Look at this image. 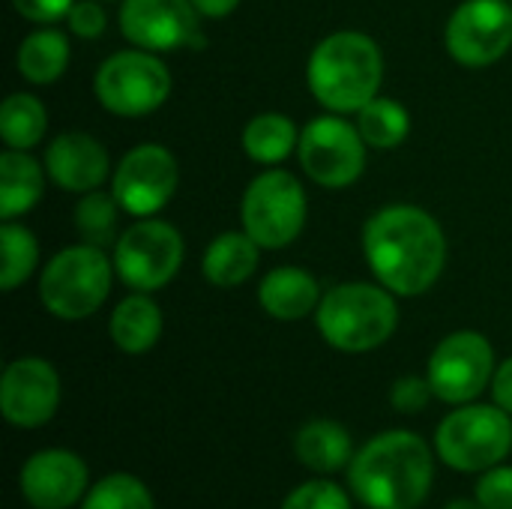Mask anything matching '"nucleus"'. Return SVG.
I'll list each match as a JSON object with an SVG mask.
<instances>
[{"label": "nucleus", "mask_w": 512, "mask_h": 509, "mask_svg": "<svg viewBox=\"0 0 512 509\" xmlns=\"http://www.w3.org/2000/svg\"><path fill=\"white\" fill-rule=\"evenodd\" d=\"M363 258L387 291L420 297L432 291L447 264L441 222L417 204H387L363 225Z\"/></svg>", "instance_id": "1"}, {"label": "nucleus", "mask_w": 512, "mask_h": 509, "mask_svg": "<svg viewBox=\"0 0 512 509\" xmlns=\"http://www.w3.org/2000/svg\"><path fill=\"white\" fill-rule=\"evenodd\" d=\"M432 483V447L408 429L375 435L348 465L351 495L366 509H417L429 498Z\"/></svg>", "instance_id": "2"}, {"label": "nucleus", "mask_w": 512, "mask_h": 509, "mask_svg": "<svg viewBox=\"0 0 512 509\" xmlns=\"http://www.w3.org/2000/svg\"><path fill=\"white\" fill-rule=\"evenodd\" d=\"M384 54L378 42L360 30H336L324 36L306 63L312 96L333 114H357L381 96Z\"/></svg>", "instance_id": "3"}, {"label": "nucleus", "mask_w": 512, "mask_h": 509, "mask_svg": "<svg viewBox=\"0 0 512 509\" xmlns=\"http://www.w3.org/2000/svg\"><path fill=\"white\" fill-rule=\"evenodd\" d=\"M315 324L321 339L342 354H369L399 327L396 294L381 282H342L324 291Z\"/></svg>", "instance_id": "4"}, {"label": "nucleus", "mask_w": 512, "mask_h": 509, "mask_svg": "<svg viewBox=\"0 0 512 509\" xmlns=\"http://www.w3.org/2000/svg\"><path fill=\"white\" fill-rule=\"evenodd\" d=\"M117 279L105 249L75 243L60 249L39 273V303L60 321H84L102 309Z\"/></svg>", "instance_id": "5"}, {"label": "nucleus", "mask_w": 512, "mask_h": 509, "mask_svg": "<svg viewBox=\"0 0 512 509\" xmlns=\"http://www.w3.org/2000/svg\"><path fill=\"white\" fill-rule=\"evenodd\" d=\"M510 417L498 405H456L435 432L438 459L459 474H480L501 465L512 453Z\"/></svg>", "instance_id": "6"}, {"label": "nucleus", "mask_w": 512, "mask_h": 509, "mask_svg": "<svg viewBox=\"0 0 512 509\" xmlns=\"http://www.w3.org/2000/svg\"><path fill=\"white\" fill-rule=\"evenodd\" d=\"M306 216H309V201L303 183L279 165L252 177L240 201L243 231L261 249L291 246L303 234Z\"/></svg>", "instance_id": "7"}, {"label": "nucleus", "mask_w": 512, "mask_h": 509, "mask_svg": "<svg viewBox=\"0 0 512 509\" xmlns=\"http://www.w3.org/2000/svg\"><path fill=\"white\" fill-rule=\"evenodd\" d=\"M93 93L99 105L117 117H147L168 102L171 72L159 54L132 45L99 63Z\"/></svg>", "instance_id": "8"}, {"label": "nucleus", "mask_w": 512, "mask_h": 509, "mask_svg": "<svg viewBox=\"0 0 512 509\" xmlns=\"http://www.w3.org/2000/svg\"><path fill=\"white\" fill-rule=\"evenodd\" d=\"M183 237L174 225L162 219H135L126 225L111 246V261L117 279L129 291L153 294L165 288L183 267Z\"/></svg>", "instance_id": "9"}, {"label": "nucleus", "mask_w": 512, "mask_h": 509, "mask_svg": "<svg viewBox=\"0 0 512 509\" xmlns=\"http://www.w3.org/2000/svg\"><path fill=\"white\" fill-rule=\"evenodd\" d=\"M366 150L369 144L357 123L345 120V114L327 111L300 129V165L306 177L324 189H345L357 183L366 168Z\"/></svg>", "instance_id": "10"}, {"label": "nucleus", "mask_w": 512, "mask_h": 509, "mask_svg": "<svg viewBox=\"0 0 512 509\" xmlns=\"http://www.w3.org/2000/svg\"><path fill=\"white\" fill-rule=\"evenodd\" d=\"M495 369L492 342L477 330H456L435 345L426 363V378L435 390V399L456 408L477 402L483 390L492 387Z\"/></svg>", "instance_id": "11"}, {"label": "nucleus", "mask_w": 512, "mask_h": 509, "mask_svg": "<svg viewBox=\"0 0 512 509\" xmlns=\"http://www.w3.org/2000/svg\"><path fill=\"white\" fill-rule=\"evenodd\" d=\"M180 168L168 147L162 144H135L126 150L111 171V195L120 210L132 219L156 216L177 192Z\"/></svg>", "instance_id": "12"}, {"label": "nucleus", "mask_w": 512, "mask_h": 509, "mask_svg": "<svg viewBox=\"0 0 512 509\" xmlns=\"http://www.w3.org/2000/svg\"><path fill=\"white\" fill-rule=\"evenodd\" d=\"M444 45L462 66L498 63L512 48V0H462L447 18Z\"/></svg>", "instance_id": "13"}, {"label": "nucleus", "mask_w": 512, "mask_h": 509, "mask_svg": "<svg viewBox=\"0 0 512 509\" xmlns=\"http://www.w3.org/2000/svg\"><path fill=\"white\" fill-rule=\"evenodd\" d=\"M120 33L153 54L180 51L198 42L201 12L192 0H123Z\"/></svg>", "instance_id": "14"}, {"label": "nucleus", "mask_w": 512, "mask_h": 509, "mask_svg": "<svg viewBox=\"0 0 512 509\" xmlns=\"http://www.w3.org/2000/svg\"><path fill=\"white\" fill-rule=\"evenodd\" d=\"M60 408V375L42 357H18L0 378V414L15 429H39Z\"/></svg>", "instance_id": "15"}, {"label": "nucleus", "mask_w": 512, "mask_h": 509, "mask_svg": "<svg viewBox=\"0 0 512 509\" xmlns=\"http://www.w3.org/2000/svg\"><path fill=\"white\" fill-rule=\"evenodd\" d=\"M18 489L33 509H72L90 492V471L72 450L48 447L21 465Z\"/></svg>", "instance_id": "16"}, {"label": "nucleus", "mask_w": 512, "mask_h": 509, "mask_svg": "<svg viewBox=\"0 0 512 509\" xmlns=\"http://www.w3.org/2000/svg\"><path fill=\"white\" fill-rule=\"evenodd\" d=\"M45 171L63 192H93L111 177V156L105 144L87 132H60L45 147Z\"/></svg>", "instance_id": "17"}, {"label": "nucleus", "mask_w": 512, "mask_h": 509, "mask_svg": "<svg viewBox=\"0 0 512 509\" xmlns=\"http://www.w3.org/2000/svg\"><path fill=\"white\" fill-rule=\"evenodd\" d=\"M318 279L303 267H273L258 285V306L276 321H303L318 312Z\"/></svg>", "instance_id": "18"}, {"label": "nucleus", "mask_w": 512, "mask_h": 509, "mask_svg": "<svg viewBox=\"0 0 512 509\" xmlns=\"http://www.w3.org/2000/svg\"><path fill=\"white\" fill-rule=\"evenodd\" d=\"M165 330V318L159 303L144 294V291H132L129 297H123L111 318H108V336L111 342L123 351V354H147L150 348H156V342L162 339Z\"/></svg>", "instance_id": "19"}, {"label": "nucleus", "mask_w": 512, "mask_h": 509, "mask_svg": "<svg viewBox=\"0 0 512 509\" xmlns=\"http://www.w3.org/2000/svg\"><path fill=\"white\" fill-rule=\"evenodd\" d=\"M294 453L303 468L330 477L336 471H348L354 459V441L351 432L336 420H309L294 438Z\"/></svg>", "instance_id": "20"}, {"label": "nucleus", "mask_w": 512, "mask_h": 509, "mask_svg": "<svg viewBox=\"0 0 512 509\" xmlns=\"http://www.w3.org/2000/svg\"><path fill=\"white\" fill-rule=\"evenodd\" d=\"M45 162H36L30 150L0 153V219H18L42 201L45 192Z\"/></svg>", "instance_id": "21"}, {"label": "nucleus", "mask_w": 512, "mask_h": 509, "mask_svg": "<svg viewBox=\"0 0 512 509\" xmlns=\"http://www.w3.org/2000/svg\"><path fill=\"white\" fill-rule=\"evenodd\" d=\"M261 246L246 231H225L213 237L201 258V273L213 288H237L258 270Z\"/></svg>", "instance_id": "22"}, {"label": "nucleus", "mask_w": 512, "mask_h": 509, "mask_svg": "<svg viewBox=\"0 0 512 509\" xmlns=\"http://www.w3.org/2000/svg\"><path fill=\"white\" fill-rule=\"evenodd\" d=\"M69 36L57 27L42 24L27 33L15 51V69L30 84H54L69 66Z\"/></svg>", "instance_id": "23"}, {"label": "nucleus", "mask_w": 512, "mask_h": 509, "mask_svg": "<svg viewBox=\"0 0 512 509\" xmlns=\"http://www.w3.org/2000/svg\"><path fill=\"white\" fill-rule=\"evenodd\" d=\"M300 147V129L288 114L264 111L243 126V150L252 162L276 168Z\"/></svg>", "instance_id": "24"}, {"label": "nucleus", "mask_w": 512, "mask_h": 509, "mask_svg": "<svg viewBox=\"0 0 512 509\" xmlns=\"http://www.w3.org/2000/svg\"><path fill=\"white\" fill-rule=\"evenodd\" d=\"M48 129V111L33 93H9L0 105V138L9 150H33Z\"/></svg>", "instance_id": "25"}, {"label": "nucleus", "mask_w": 512, "mask_h": 509, "mask_svg": "<svg viewBox=\"0 0 512 509\" xmlns=\"http://www.w3.org/2000/svg\"><path fill=\"white\" fill-rule=\"evenodd\" d=\"M357 129L372 150H396L411 132V114L390 96H375L357 111Z\"/></svg>", "instance_id": "26"}, {"label": "nucleus", "mask_w": 512, "mask_h": 509, "mask_svg": "<svg viewBox=\"0 0 512 509\" xmlns=\"http://www.w3.org/2000/svg\"><path fill=\"white\" fill-rule=\"evenodd\" d=\"M39 267V243L30 228L15 219L0 225V288L15 291Z\"/></svg>", "instance_id": "27"}, {"label": "nucleus", "mask_w": 512, "mask_h": 509, "mask_svg": "<svg viewBox=\"0 0 512 509\" xmlns=\"http://www.w3.org/2000/svg\"><path fill=\"white\" fill-rule=\"evenodd\" d=\"M117 213L120 204L111 192H102V189H93V192H84L75 204V228H78V237L81 243H90V246H114L117 243Z\"/></svg>", "instance_id": "28"}, {"label": "nucleus", "mask_w": 512, "mask_h": 509, "mask_svg": "<svg viewBox=\"0 0 512 509\" xmlns=\"http://www.w3.org/2000/svg\"><path fill=\"white\" fill-rule=\"evenodd\" d=\"M81 509H156L153 507V495L144 486V480H138L135 474L117 471L108 474L102 480H96V486H90V492L84 495Z\"/></svg>", "instance_id": "29"}, {"label": "nucleus", "mask_w": 512, "mask_h": 509, "mask_svg": "<svg viewBox=\"0 0 512 509\" xmlns=\"http://www.w3.org/2000/svg\"><path fill=\"white\" fill-rule=\"evenodd\" d=\"M279 509H354V504H351V495L339 483H333L327 477H318V480L300 483L282 501Z\"/></svg>", "instance_id": "30"}, {"label": "nucleus", "mask_w": 512, "mask_h": 509, "mask_svg": "<svg viewBox=\"0 0 512 509\" xmlns=\"http://www.w3.org/2000/svg\"><path fill=\"white\" fill-rule=\"evenodd\" d=\"M474 498L486 509H512V465H495L480 474Z\"/></svg>", "instance_id": "31"}, {"label": "nucleus", "mask_w": 512, "mask_h": 509, "mask_svg": "<svg viewBox=\"0 0 512 509\" xmlns=\"http://www.w3.org/2000/svg\"><path fill=\"white\" fill-rule=\"evenodd\" d=\"M432 396H435V390L426 375H402V378H396V384L390 390V405L399 414H420V411H426Z\"/></svg>", "instance_id": "32"}, {"label": "nucleus", "mask_w": 512, "mask_h": 509, "mask_svg": "<svg viewBox=\"0 0 512 509\" xmlns=\"http://www.w3.org/2000/svg\"><path fill=\"white\" fill-rule=\"evenodd\" d=\"M66 27L78 39H99L108 27V15L99 0H75L66 15Z\"/></svg>", "instance_id": "33"}, {"label": "nucleus", "mask_w": 512, "mask_h": 509, "mask_svg": "<svg viewBox=\"0 0 512 509\" xmlns=\"http://www.w3.org/2000/svg\"><path fill=\"white\" fill-rule=\"evenodd\" d=\"M12 6L21 18L33 24H57L66 21L75 0H12Z\"/></svg>", "instance_id": "34"}, {"label": "nucleus", "mask_w": 512, "mask_h": 509, "mask_svg": "<svg viewBox=\"0 0 512 509\" xmlns=\"http://www.w3.org/2000/svg\"><path fill=\"white\" fill-rule=\"evenodd\" d=\"M492 399L498 408L512 414V357H507L492 375Z\"/></svg>", "instance_id": "35"}, {"label": "nucleus", "mask_w": 512, "mask_h": 509, "mask_svg": "<svg viewBox=\"0 0 512 509\" xmlns=\"http://www.w3.org/2000/svg\"><path fill=\"white\" fill-rule=\"evenodd\" d=\"M243 0H192V6L201 12V18H225L231 15Z\"/></svg>", "instance_id": "36"}, {"label": "nucleus", "mask_w": 512, "mask_h": 509, "mask_svg": "<svg viewBox=\"0 0 512 509\" xmlns=\"http://www.w3.org/2000/svg\"><path fill=\"white\" fill-rule=\"evenodd\" d=\"M444 509H486L477 498H456V501H450Z\"/></svg>", "instance_id": "37"}]
</instances>
